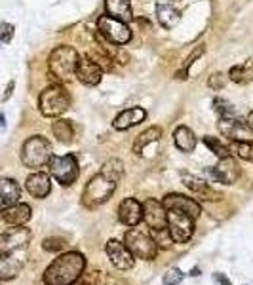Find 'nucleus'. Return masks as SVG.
I'll list each match as a JSON object with an SVG mask.
<instances>
[{
    "label": "nucleus",
    "mask_w": 253,
    "mask_h": 285,
    "mask_svg": "<svg viewBox=\"0 0 253 285\" xmlns=\"http://www.w3.org/2000/svg\"><path fill=\"white\" fill-rule=\"evenodd\" d=\"M86 270L84 255L71 251L57 257L44 272V285H74Z\"/></svg>",
    "instance_id": "1"
},
{
    "label": "nucleus",
    "mask_w": 253,
    "mask_h": 285,
    "mask_svg": "<svg viewBox=\"0 0 253 285\" xmlns=\"http://www.w3.org/2000/svg\"><path fill=\"white\" fill-rule=\"evenodd\" d=\"M78 54L76 50L71 46H57L50 57H48V69H50V76L56 80V84L61 82H69L76 72V65H78Z\"/></svg>",
    "instance_id": "2"
},
{
    "label": "nucleus",
    "mask_w": 253,
    "mask_h": 285,
    "mask_svg": "<svg viewBox=\"0 0 253 285\" xmlns=\"http://www.w3.org/2000/svg\"><path fill=\"white\" fill-rule=\"evenodd\" d=\"M38 107L44 116L56 118V116H61L71 107V95L61 84H52L40 93Z\"/></svg>",
    "instance_id": "3"
},
{
    "label": "nucleus",
    "mask_w": 253,
    "mask_h": 285,
    "mask_svg": "<svg viewBox=\"0 0 253 285\" xmlns=\"http://www.w3.org/2000/svg\"><path fill=\"white\" fill-rule=\"evenodd\" d=\"M52 158V145L40 137V135H32L27 141L23 142V149H21V162L25 164V167H31V169H38V167L46 166Z\"/></svg>",
    "instance_id": "4"
},
{
    "label": "nucleus",
    "mask_w": 253,
    "mask_h": 285,
    "mask_svg": "<svg viewBox=\"0 0 253 285\" xmlns=\"http://www.w3.org/2000/svg\"><path fill=\"white\" fill-rule=\"evenodd\" d=\"M116 184L118 182L107 179L103 173H97L95 177H92L90 182L86 184V188H84V194H82L84 206L94 209V207L105 204L112 196V192L116 190Z\"/></svg>",
    "instance_id": "5"
},
{
    "label": "nucleus",
    "mask_w": 253,
    "mask_h": 285,
    "mask_svg": "<svg viewBox=\"0 0 253 285\" xmlns=\"http://www.w3.org/2000/svg\"><path fill=\"white\" fill-rule=\"evenodd\" d=\"M126 247L132 251L134 257L143 259V261H152L158 255V244L154 242V238H150L147 232L137 228H132L126 232Z\"/></svg>",
    "instance_id": "6"
},
{
    "label": "nucleus",
    "mask_w": 253,
    "mask_h": 285,
    "mask_svg": "<svg viewBox=\"0 0 253 285\" xmlns=\"http://www.w3.org/2000/svg\"><path fill=\"white\" fill-rule=\"evenodd\" d=\"M167 234L174 244H187L194 234V219L181 211H167Z\"/></svg>",
    "instance_id": "7"
},
{
    "label": "nucleus",
    "mask_w": 253,
    "mask_h": 285,
    "mask_svg": "<svg viewBox=\"0 0 253 285\" xmlns=\"http://www.w3.org/2000/svg\"><path fill=\"white\" fill-rule=\"evenodd\" d=\"M50 171L56 177L57 182H61L63 186H71L72 182L78 179V162L71 154H65V156H52L50 162Z\"/></svg>",
    "instance_id": "8"
},
{
    "label": "nucleus",
    "mask_w": 253,
    "mask_h": 285,
    "mask_svg": "<svg viewBox=\"0 0 253 285\" xmlns=\"http://www.w3.org/2000/svg\"><path fill=\"white\" fill-rule=\"evenodd\" d=\"M99 34L111 44H128L132 40V31L124 21L114 19L111 16H101L97 19Z\"/></svg>",
    "instance_id": "9"
},
{
    "label": "nucleus",
    "mask_w": 253,
    "mask_h": 285,
    "mask_svg": "<svg viewBox=\"0 0 253 285\" xmlns=\"http://www.w3.org/2000/svg\"><path fill=\"white\" fill-rule=\"evenodd\" d=\"M31 242V230L23 226H12L0 234V253H16L27 247Z\"/></svg>",
    "instance_id": "10"
},
{
    "label": "nucleus",
    "mask_w": 253,
    "mask_h": 285,
    "mask_svg": "<svg viewBox=\"0 0 253 285\" xmlns=\"http://www.w3.org/2000/svg\"><path fill=\"white\" fill-rule=\"evenodd\" d=\"M143 221L147 222V226L154 232H164L167 228V213L166 207L162 206V202L154 198H149L143 204Z\"/></svg>",
    "instance_id": "11"
},
{
    "label": "nucleus",
    "mask_w": 253,
    "mask_h": 285,
    "mask_svg": "<svg viewBox=\"0 0 253 285\" xmlns=\"http://www.w3.org/2000/svg\"><path fill=\"white\" fill-rule=\"evenodd\" d=\"M219 129L225 137H229L232 141H253V129L247 122H242L240 118H221Z\"/></svg>",
    "instance_id": "12"
},
{
    "label": "nucleus",
    "mask_w": 253,
    "mask_h": 285,
    "mask_svg": "<svg viewBox=\"0 0 253 285\" xmlns=\"http://www.w3.org/2000/svg\"><path fill=\"white\" fill-rule=\"evenodd\" d=\"M162 206L166 207V211H181V213L190 215L192 219H196L198 215L202 213L196 200L183 196V194H167L162 198Z\"/></svg>",
    "instance_id": "13"
},
{
    "label": "nucleus",
    "mask_w": 253,
    "mask_h": 285,
    "mask_svg": "<svg viewBox=\"0 0 253 285\" xmlns=\"http://www.w3.org/2000/svg\"><path fill=\"white\" fill-rule=\"evenodd\" d=\"M105 251L109 255L111 262L118 270H130L134 266V255H132V251L126 247V244H122L118 240H109Z\"/></svg>",
    "instance_id": "14"
},
{
    "label": "nucleus",
    "mask_w": 253,
    "mask_h": 285,
    "mask_svg": "<svg viewBox=\"0 0 253 285\" xmlns=\"http://www.w3.org/2000/svg\"><path fill=\"white\" fill-rule=\"evenodd\" d=\"M74 76H78L80 82L86 86H97L103 78V69L95 63L92 57H82V59H78Z\"/></svg>",
    "instance_id": "15"
},
{
    "label": "nucleus",
    "mask_w": 253,
    "mask_h": 285,
    "mask_svg": "<svg viewBox=\"0 0 253 285\" xmlns=\"http://www.w3.org/2000/svg\"><path fill=\"white\" fill-rule=\"evenodd\" d=\"M207 173L212 175L215 181L223 182V184H232V182H236L238 175H240V167H238L236 160L232 156H227V158L219 160V164L212 167Z\"/></svg>",
    "instance_id": "16"
},
{
    "label": "nucleus",
    "mask_w": 253,
    "mask_h": 285,
    "mask_svg": "<svg viewBox=\"0 0 253 285\" xmlns=\"http://www.w3.org/2000/svg\"><path fill=\"white\" fill-rule=\"evenodd\" d=\"M31 219V206L17 202L14 206L2 207L0 209V221L10 224V226H25V222Z\"/></svg>",
    "instance_id": "17"
},
{
    "label": "nucleus",
    "mask_w": 253,
    "mask_h": 285,
    "mask_svg": "<svg viewBox=\"0 0 253 285\" xmlns=\"http://www.w3.org/2000/svg\"><path fill=\"white\" fill-rule=\"evenodd\" d=\"M118 221L126 226H137L143 221V206L135 198L122 200L118 206Z\"/></svg>",
    "instance_id": "18"
},
{
    "label": "nucleus",
    "mask_w": 253,
    "mask_h": 285,
    "mask_svg": "<svg viewBox=\"0 0 253 285\" xmlns=\"http://www.w3.org/2000/svg\"><path fill=\"white\" fill-rule=\"evenodd\" d=\"M156 16L164 29H174L181 21V12L175 8L172 0H158L156 2Z\"/></svg>",
    "instance_id": "19"
},
{
    "label": "nucleus",
    "mask_w": 253,
    "mask_h": 285,
    "mask_svg": "<svg viewBox=\"0 0 253 285\" xmlns=\"http://www.w3.org/2000/svg\"><path fill=\"white\" fill-rule=\"evenodd\" d=\"M25 264V259L16 253H0V279L10 281L17 277Z\"/></svg>",
    "instance_id": "20"
},
{
    "label": "nucleus",
    "mask_w": 253,
    "mask_h": 285,
    "mask_svg": "<svg viewBox=\"0 0 253 285\" xmlns=\"http://www.w3.org/2000/svg\"><path fill=\"white\" fill-rule=\"evenodd\" d=\"M25 186H27V192L31 194L32 198H46L48 194H50V190H52V182H50V177L46 173H32L27 177V182H25Z\"/></svg>",
    "instance_id": "21"
},
{
    "label": "nucleus",
    "mask_w": 253,
    "mask_h": 285,
    "mask_svg": "<svg viewBox=\"0 0 253 285\" xmlns=\"http://www.w3.org/2000/svg\"><path fill=\"white\" fill-rule=\"evenodd\" d=\"M145 118H147V111H145V109H141V107H132V109H126V111L120 112L118 116L114 118V122H112V126L116 127V129H120V131H124L128 127L141 124Z\"/></svg>",
    "instance_id": "22"
},
{
    "label": "nucleus",
    "mask_w": 253,
    "mask_h": 285,
    "mask_svg": "<svg viewBox=\"0 0 253 285\" xmlns=\"http://www.w3.org/2000/svg\"><path fill=\"white\" fill-rule=\"evenodd\" d=\"M181 179H183V182H185V186H187V188H190L192 192L200 194V196H206L204 200H212V202H217V200H221V194H219V192L212 190V186H209L206 181L198 179V177H194V175L181 173Z\"/></svg>",
    "instance_id": "23"
},
{
    "label": "nucleus",
    "mask_w": 253,
    "mask_h": 285,
    "mask_svg": "<svg viewBox=\"0 0 253 285\" xmlns=\"http://www.w3.org/2000/svg\"><path fill=\"white\" fill-rule=\"evenodd\" d=\"M105 12H107V16L120 19L124 23L132 21V17H134L130 0H105Z\"/></svg>",
    "instance_id": "24"
},
{
    "label": "nucleus",
    "mask_w": 253,
    "mask_h": 285,
    "mask_svg": "<svg viewBox=\"0 0 253 285\" xmlns=\"http://www.w3.org/2000/svg\"><path fill=\"white\" fill-rule=\"evenodd\" d=\"M21 198V188L14 179H0V206L8 207Z\"/></svg>",
    "instance_id": "25"
},
{
    "label": "nucleus",
    "mask_w": 253,
    "mask_h": 285,
    "mask_svg": "<svg viewBox=\"0 0 253 285\" xmlns=\"http://www.w3.org/2000/svg\"><path fill=\"white\" fill-rule=\"evenodd\" d=\"M174 141L175 147L181 152H192L196 147V137L192 133V129L187 126H179L174 131Z\"/></svg>",
    "instance_id": "26"
},
{
    "label": "nucleus",
    "mask_w": 253,
    "mask_h": 285,
    "mask_svg": "<svg viewBox=\"0 0 253 285\" xmlns=\"http://www.w3.org/2000/svg\"><path fill=\"white\" fill-rule=\"evenodd\" d=\"M160 137H162V127L158 126H152L149 127V129H145L137 139H135L134 142V152L135 154H143V151L149 147L150 142H154V141H158Z\"/></svg>",
    "instance_id": "27"
},
{
    "label": "nucleus",
    "mask_w": 253,
    "mask_h": 285,
    "mask_svg": "<svg viewBox=\"0 0 253 285\" xmlns=\"http://www.w3.org/2000/svg\"><path fill=\"white\" fill-rule=\"evenodd\" d=\"M52 131H54L57 141L63 142V145H69V142L74 141V129L67 120H56L52 124Z\"/></svg>",
    "instance_id": "28"
},
{
    "label": "nucleus",
    "mask_w": 253,
    "mask_h": 285,
    "mask_svg": "<svg viewBox=\"0 0 253 285\" xmlns=\"http://www.w3.org/2000/svg\"><path fill=\"white\" fill-rule=\"evenodd\" d=\"M229 78L238 84H247L249 80H253V59H247L240 67H232L229 72Z\"/></svg>",
    "instance_id": "29"
},
{
    "label": "nucleus",
    "mask_w": 253,
    "mask_h": 285,
    "mask_svg": "<svg viewBox=\"0 0 253 285\" xmlns=\"http://www.w3.org/2000/svg\"><path fill=\"white\" fill-rule=\"evenodd\" d=\"M229 152L245 162H253V141H232L229 145Z\"/></svg>",
    "instance_id": "30"
},
{
    "label": "nucleus",
    "mask_w": 253,
    "mask_h": 285,
    "mask_svg": "<svg viewBox=\"0 0 253 285\" xmlns=\"http://www.w3.org/2000/svg\"><path fill=\"white\" fill-rule=\"evenodd\" d=\"M101 173H103L107 179L118 182L120 179H122V175H124V164L116 158L107 160L103 164V167H101Z\"/></svg>",
    "instance_id": "31"
},
{
    "label": "nucleus",
    "mask_w": 253,
    "mask_h": 285,
    "mask_svg": "<svg viewBox=\"0 0 253 285\" xmlns=\"http://www.w3.org/2000/svg\"><path fill=\"white\" fill-rule=\"evenodd\" d=\"M202 141H204V145H206L207 149L214 152V154H215V156H217L219 160H221V158H227V156H230L229 147H225V145H223V141H219L217 137L206 135V137H204Z\"/></svg>",
    "instance_id": "32"
},
{
    "label": "nucleus",
    "mask_w": 253,
    "mask_h": 285,
    "mask_svg": "<svg viewBox=\"0 0 253 285\" xmlns=\"http://www.w3.org/2000/svg\"><path fill=\"white\" fill-rule=\"evenodd\" d=\"M76 285H105V274L99 270L88 272L76 279Z\"/></svg>",
    "instance_id": "33"
},
{
    "label": "nucleus",
    "mask_w": 253,
    "mask_h": 285,
    "mask_svg": "<svg viewBox=\"0 0 253 285\" xmlns=\"http://www.w3.org/2000/svg\"><path fill=\"white\" fill-rule=\"evenodd\" d=\"M204 56V46H198L196 50H194V52H192V54H190L189 56V59H187V63L183 65V69L181 71H177L175 72V78L177 80H187V76H189V69H190V65L194 63V61H196L198 57H202Z\"/></svg>",
    "instance_id": "34"
},
{
    "label": "nucleus",
    "mask_w": 253,
    "mask_h": 285,
    "mask_svg": "<svg viewBox=\"0 0 253 285\" xmlns=\"http://www.w3.org/2000/svg\"><path fill=\"white\" fill-rule=\"evenodd\" d=\"M214 105H215V111L221 114V118H232V116H236V109H234L229 101H225V99H215Z\"/></svg>",
    "instance_id": "35"
},
{
    "label": "nucleus",
    "mask_w": 253,
    "mask_h": 285,
    "mask_svg": "<svg viewBox=\"0 0 253 285\" xmlns=\"http://www.w3.org/2000/svg\"><path fill=\"white\" fill-rule=\"evenodd\" d=\"M183 277H185V274H183L179 268H170L164 274V285H179L183 281Z\"/></svg>",
    "instance_id": "36"
},
{
    "label": "nucleus",
    "mask_w": 253,
    "mask_h": 285,
    "mask_svg": "<svg viewBox=\"0 0 253 285\" xmlns=\"http://www.w3.org/2000/svg\"><path fill=\"white\" fill-rule=\"evenodd\" d=\"M225 84H227V74H223V72H215L207 80V86L212 87V89H223Z\"/></svg>",
    "instance_id": "37"
},
{
    "label": "nucleus",
    "mask_w": 253,
    "mask_h": 285,
    "mask_svg": "<svg viewBox=\"0 0 253 285\" xmlns=\"http://www.w3.org/2000/svg\"><path fill=\"white\" fill-rule=\"evenodd\" d=\"M63 240H59V238H48V240H44V244H42V247L46 249V251H50V253H54V251H61L63 249Z\"/></svg>",
    "instance_id": "38"
},
{
    "label": "nucleus",
    "mask_w": 253,
    "mask_h": 285,
    "mask_svg": "<svg viewBox=\"0 0 253 285\" xmlns=\"http://www.w3.org/2000/svg\"><path fill=\"white\" fill-rule=\"evenodd\" d=\"M14 38V25L12 23H2L0 25V40L4 44H10Z\"/></svg>",
    "instance_id": "39"
},
{
    "label": "nucleus",
    "mask_w": 253,
    "mask_h": 285,
    "mask_svg": "<svg viewBox=\"0 0 253 285\" xmlns=\"http://www.w3.org/2000/svg\"><path fill=\"white\" fill-rule=\"evenodd\" d=\"M214 281H215V285H232V283H230L229 277L225 276V274H221V272H215Z\"/></svg>",
    "instance_id": "40"
},
{
    "label": "nucleus",
    "mask_w": 253,
    "mask_h": 285,
    "mask_svg": "<svg viewBox=\"0 0 253 285\" xmlns=\"http://www.w3.org/2000/svg\"><path fill=\"white\" fill-rule=\"evenodd\" d=\"M14 86H16V82L12 80V82L8 84V87H6V93H4V97H2V101H8L10 95H12V91H14Z\"/></svg>",
    "instance_id": "41"
},
{
    "label": "nucleus",
    "mask_w": 253,
    "mask_h": 285,
    "mask_svg": "<svg viewBox=\"0 0 253 285\" xmlns=\"http://www.w3.org/2000/svg\"><path fill=\"white\" fill-rule=\"evenodd\" d=\"M247 124H249V127L253 129V112H249V114H247Z\"/></svg>",
    "instance_id": "42"
},
{
    "label": "nucleus",
    "mask_w": 253,
    "mask_h": 285,
    "mask_svg": "<svg viewBox=\"0 0 253 285\" xmlns=\"http://www.w3.org/2000/svg\"><path fill=\"white\" fill-rule=\"evenodd\" d=\"M6 126V118H4V114L0 112V127H4Z\"/></svg>",
    "instance_id": "43"
},
{
    "label": "nucleus",
    "mask_w": 253,
    "mask_h": 285,
    "mask_svg": "<svg viewBox=\"0 0 253 285\" xmlns=\"http://www.w3.org/2000/svg\"><path fill=\"white\" fill-rule=\"evenodd\" d=\"M190 276H200V268H194V270H190Z\"/></svg>",
    "instance_id": "44"
}]
</instances>
